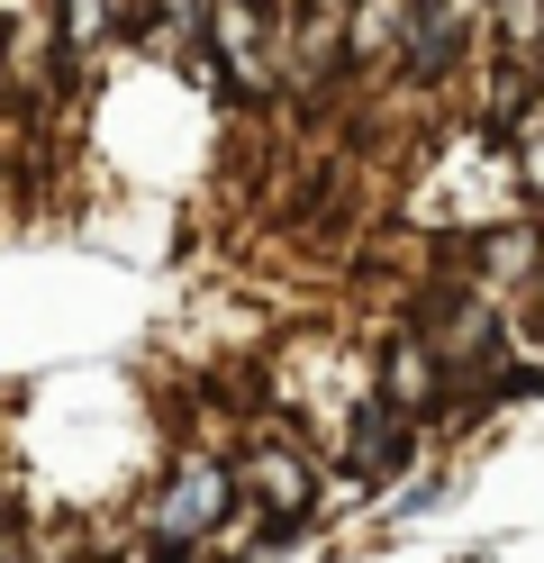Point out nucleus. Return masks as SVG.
<instances>
[{
    "label": "nucleus",
    "instance_id": "obj_5",
    "mask_svg": "<svg viewBox=\"0 0 544 563\" xmlns=\"http://www.w3.org/2000/svg\"><path fill=\"white\" fill-rule=\"evenodd\" d=\"M64 10V37H91V27H109V0H55Z\"/></svg>",
    "mask_w": 544,
    "mask_h": 563
},
{
    "label": "nucleus",
    "instance_id": "obj_3",
    "mask_svg": "<svg viewBox=\"0 0 544 563\" xmlns=\"http://www.w3.org/2000/svg\"><path fill=\"white\" fill-rule=\"evenodd\" d=\"M445 355H435V345L418 336V328H399L390 345H381V400L390 409H409V418H435V409H445Z\"/></svg>",
    "mask_w": 544,
    "mask_h": 563
},
{
    "label": "nucleus",
    "instance_id": "obj_1",
    "mask_svg": "<svg viewBox=\"0 0 544 563\" xmlns=\"http://www.w3.org/2000/svg\"><path fill=\"white\" fill-rule=\"evenodd\" d=\"M409 454H418V418L390 409L381 391H363L354 418H345V473L354 482H390V473H409Z\"/></svg>",
    "mask_w": 544,
    "mask_h": 563
},
{
    "label": "nucleus",
    "instance_id": "obj_2",
    "mask_svg": "<svg viewBox=\"0 0 544 563\" xmlns=\"http://www.w3.org/2000/svg\"><path fill=\"white\" fill-rule=\"evenodd\" d=\"M227 500H236V473H227V464H209V454H191V464L173 473V490H164V509H155V527H164V545H191V537H209V527L227 518Z\"/></svg>",
    "mask_w": 544,
    "mask_h": 563
},
{
    "label": "nucleus",
    "instance_id": "obj_4",
    "mask_svg": "<svg viewBox=\"0 0 544 563\" xmlns=\"http://www.w3.org/2000/svg\"><path fill=\"white\" fill-rule=\"evenodd\" d=\"M236 482H245V490H254V500H264L281 527H290V518H309V500H318V464H309L300 445H254Z\"/></svg>",
    "mask_w": 544,
    "mask_h": 563
}]
</instances>
